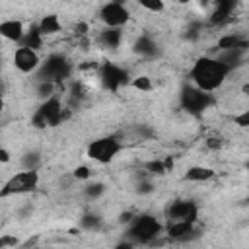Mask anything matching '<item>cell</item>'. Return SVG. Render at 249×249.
Segmentation results:
<instances>
[{
	"instance_id": "cell-23",
	"label": "cell",
	"mask_w": 249,
	"mask_h": 249,
	"mask_svg": "<svg viewBox=\"0 0 249 249\" xmlns=\"http://www.w3.org/2000/svg\"><path fill=\"white\" fill-rule=\"evenodd\" d=\"M105 191H107L105 183H101V181H93V183H88V185L84 187V196H86L88 200H97L99 196L105 195Z\"/></svg>"
},
{
	"instance_id": "cell-6",
	"label": "cell",
	"mask_w": 249,
	"mask_h": 249,
	"mask_svg": "<svg viewBox=\"0 0 249 249\" xmlns=\"http://www.w3.org/2000/svg\"><path fill=\"white\" fill-rule=\"evenodd\" d=\"M123 150V142L119 140V136L115 134H109V136H101V138H95L88 144V158L97 161V163H109L113 161L119 152Z\"/></svg>"
},
{
	"instance_id": "cell-24",
	"label": "cell",
	"mask_w": 249,
	"mask_h": 249,
	"mask_svg": "<svg viewBox=\"0 0 249 249\" xmlns=\"http://www.w3.org/2000/svg\"><path fill=\"white\" fill-rule=\"evenodd\" d=\"M41 165V154L39 152H25L21 156V167L23 169H39Z\"/></svg>"
},
{
	"instance_id": "cell-28",
	"label": "cell",
	"mask_w": 249,
	"mask_h": 249,
	"mask_svg": "<svg viewBox=\"0 0 249 249\" xmlns=\"http://www.w3.org/2000/svg\"><path fill=\"white\" fill-rule=\"evenodd\" d=\"M130 84H132V88H136V89H140V91H150V89H152V82H150L148 76H138V78H134Z\"/></svg>"
},
{
	"instance_id": "cell-3",
	"label": "cell",
	"mask_w": 249,
	"mask_h": 249,
	"mask_svg": "<svg viewBox=\"0 0 249 249\" xmlns=\"http://www.w3.org/2000/svg\"><path fill=\"white\" fill-rule=\"evenodd\" d=\"M74 72V64L70 62V58L62 53H51L41 66L37 68V82H53V84H60L64 80H68Z\"/></svg>"
},
{
	"instance_id": "cell-21",
	"label": "cell",
	"mask_w": 249,
	"mask_h": 249,
	"mask_svg": "<svg viewBox=\"0 0 249 249\" xmlns=\"http://www.w3.org/2000/svg\"><path fill=\"white\" fill-rule=\"evenodd\" d=\"M80 228L84 231H89V233H95L103 228V218L97 214V212H86L82 214L80 218Z\"/></svg>"
},
{
	"instance_id": "cell-9",
	"label": "cell",
	"mask_w": 249,
	"mask_h": 249,
	"mask_svg": "<svg viewBox=\"0 0 249 249\" xmlns=\"http://www.w3.org/2000/svg\"><path fill=\"white\" fill-rule=\"evenodd\" d=\"M175 220H185V222H195L198 220V204L191 198H177L171 200L165 208V222H175Z\"/></svg>"
},
{
	"instance_id": "cell-1",
	"label": "cell",
	"mask_w": 249,
	"mask_h": 249,
	"mask_svg": "<svg viewBox=\"0 0 249 249\" xmlns=\"http://www.w3.org/2000/svg\"><path fill=\"white\" fill-rule=\"evenodd\" d=\"M231 70L218 58V56H200L195 60L189 76L195 86L206 91H216L226 82Z\"/></svg>"
},
{
	"instance_id": "cell-35",
	"label": "cell",
	"mask_w": 249,
	"mask_h": 249,
	"mask_svg": "<svg viewBox=\"0 0 249 249\" xmlns=\"http://www.w3.org/2000/svg\"><path fill=\"white\" fill-rule=\"evenodd\" d=\"M0 160H2V163H6V161L10 160V152H8L6 148H2V150H0Z\"/></svg>"
},
{
	"instance_id": "cell-33",
	"label": "cell",
	"mask_w": 249,
	"mask_h": 249,
	"mask_svg": "<svg viewBox=\"0 0 249 249\" xmlns=\"http://www.w3.org/2000/svg\"><path fill=\"white\" fill-rule=\"evenodd\" d=\"M132 218H134V214H132V212H123V214H121V218H119V222H121V224H130V222H132Z\"/></svg>"
},
{
	"instance_id": "cell-37",
	"label": "cell",
	"mask_w": 249,
	"mask_h": 249,
	"mask_svg": "<svg viewBox=\"0 0 249 249\" xmlns=\"http://www.w3.org/2000/svg\"><path fill=\"white\" fill-rule=\"evenodd\" d=\"M113 2H119V4H124L126 0H113Z\"/></svg>"
},
{
	"instance_id": "cell-17",
	"label": "cell",
	"mask_w": 249,
	"mask_h": 249,
	"mask_svg": "<svg viewBox=\"0 0 249 249\" xmlns=\"http://www.w3.org/2000/svg\"><path fill=\"white\" fill-rule=\"evenodd\" d=\"M230 49H245L249 51V39H245L239 33H228L218 39V51H230Z\"/></svg>"
},
{
	"instance_id": "cell-39",
	"label": "cell",
	"mask_w": 249,
	"mask_h": 249,
	"mask_svg": "<svg viewBox=\"0 0 249 249\" xmlns=\"http://www.w3.org/2000/svg\"><path fill=\"white\" fill-rule=\"evenodd\" d=\"M245 167H247V173H249V161H247V165H245Z\"/></svg>"
},
{
	"instance_id": "cell-10",
	"label": "cell",
	"mask_w": 249,
	"mask_h": 249,
	"mask_svg": "<svg viewBox=\"0 0 249 249\" xmlns=\"http://www.w3.org/2000/svg\"><path fill=\"white\" fill-rule=\"evenodd\" d=\"M99 19L107 25V27H123L128 23L130 19V12L124 4H119V2H113L109 0L107 4L101 6L99 10Z\"/></svg>"
},
{
	"instance_id": "cell-7",
	"label": "cell",
	"mask_w": 249,
	"mask_h": 249,
	"mask_svg": "<svg viewBox=\"0 0 249 249\" xmlns=\"http://www.w3.org/2000/svg\"><path fill=\"white\" fill-rule=\"evenodd\" d=\"M39 185V171L37 169H23V171H18L14 173L2 187L0 191V196L6 198V196H16V195H27V193H33Z\"/></svg>"
},
{
	"instance_id": "cell-14",
	"label": "cell",
	"mask_w": 249,
	"mask_h": 249,
	"mask_svg": "<svg viewBox=\"0 0 249 249\" xmlns=\"http://www.w3.org/2000/svg\"><path fill=\"white\" fill-rule=\"evenodd\" d=\"M132 51L142 56V58H158L160 56V45L156 43V39H152L150 35H140L136 41H134V47Z\"/></svg>"
},
{
	"instance_id": "cell-26",
	"label": "cell",
	"mask_w": 249,
	"mask_h": 249,
	"mask_svg": "<svg viewBox=\"0 0 249 249\" xmlns=\"http://www.w3.org/2000/svg\"><path fill=\"white\" fill-rule=\"evenodd\" d=\"M138 4H140L144 10L154 12V14H160V12H163V8H165V2H163V0H138Z\"/></svg>"
},
{
	"instance_id": "cell-19",
	"label": "cell",
	"mask_w": 249,
	"mask_h": 249,
	"mask_svg": "<svg viewBox=\"0 0 249 249\" xmlns=\"http://www.w3.org/2000/svg\"><path fill=\"white\" fill-rule=\"evenodd\" d=\"M216 175V171L212 167H204V165H193L187 169L185 173V179L191 181V183H204V181H210L212 177Z\"/></svg>"
},
{
	"instance_id": "cell-34",
	"label": "cell",
	"mask_w": 249,
	"mask_h": 249,
	"mask_svg": "<svg viewBox=\"0 0 249 249\" xmlns=\"http://www.w3.org/2000/svg\"><path fill=\"white\" fill-rule=\"evenodd\" d=\"M86 31H88V25L86 23H78L76 25V33L78 35H86Z\"/></svg>"
},
{
	"instance_id": "cell-40",
	"label": "cell",
	"mask_w": 249,
	"mask_h": 249,
	"mask_svg": "<svg viewBox=\"0 0 249 249\" xmlns=\"http://www.w3.org/2000/svg\"><path fill=\"white\" fill-rule=\"evenodd\" d=\"M247 202H249V198H247Z\"/></svg>"
},
{
	"instance_id": "cell-32",
	"label": "cell",
	"mask_w": 249,
	"mask_h": 249,
	"mask_svg": "<svg viewBox=\"0 0 249 249\" xmlns=\"http://www.w3.org/2000/svg\"><path fill=\"white\" fill-rule=\"evenodd\" d=\"M222 144H224V142H222L220 136H210V138L206 140V148H208V150H220Z\"/></svg>"
},
{
	"instance_id": "cell-25",
	"label": "cell",
	"mask_w": 249,
	"mask_h": 249,
	"mask_svg": "<svg viewBox=\"0 0 249 249\" xmlns=\"http://www.w3.org/2000/svg\"><path fill=\"white\" fill-rule=\"evenodd\" d=\"M144 169L150 171L152 175H163L165 171H169L167 165H165V160H163V161H161V160H152V161H148V163L144 165Z\"/></svg>"
},
{
	"instance_id": "cell-4",
	"label": "cell",
	"mask_w": 249,
	"mask_h": 249,
	"mask_svg": "<svg viewBox=\"0 0 249 249\" xmlns=\"http://www.w3.org/2000/svg\"><path fill=\"white\" fill-rule=\"evenodd\" d=\"M216 103V97L212 91L200 89L198 86H183L179 93V105L183 111H187L193 117H200L206 109H210Z\"/></svg>"
},
{
	"instance_id": "cell-5",
	"label": "cell",
	"mask_w": 249,
	"mask_h": 249,
	"mask_svg": "<svg viewBox=\"0 0 249 249\" xmlns=\"http://www.w3.org/2000/svg\"><path fill=\"white\" fill-rule=\"evenodd\" d=\"M64 109H62V101L56 95H51L47 99H43V103L37 107V111L31 117V124L35 128H47V126H56L64 121Z\"/></svg>"
},
{
	"instance_id": "cell-20",
	"label": "cell",
	"mask_w": 249,
	"mask_h": 249,
	"mask_svg": "<svg viewBox=\"0 0 249 249\" xmlns=\"http://www.w3.org/2000/svg\"><path fill=\"white\" fill-rule=\"evenodd\" d=\"M43 37H45V35L41 33L39 23H33V25L25 31V35H23V39H21L19 45H25V47H31V49L39 51V49L43 47Z\"/></svg>"
},
{
	"instance_id": "cell-18",
	"label": "cell",
	"mask_w": 249,
	"mask_h": 249,
	"mask_svg": "<svg viewBox=\"0 0 249 249\" xmlns=\"http://www.w3.org/2000/svg\"><path fill=\"white\" fill-rule=\"evenodd\" d=\"M245 49H230V51H218V58L230 68V70H233V68H239L241 64H243V56H245Z\"/></svg>"
},
{
	"instance_id": "cell-22",
	"label": "cell",
	"mask_w": 249,
	"mask_h": 249,
	"mask_svg": "<svg viewBox=\"0 0 249 249\" xmlns=\"http://www.w3.org/2000/svg\"><path fill=\"white\" fill-rule=\"evenodd\" d=\"M39 29H41V33H43V35L58 33V31H60L58 16H56V14H47V16H43V19L39 21Z\"/></svg>"
},
{
	"instance_id": "cell-31",
	"label": "cell",
	"mask_w": 249,
	"mask_h": 249,
	"mask_svg": "<svg viewBox=\"0 0 249 249\" xmlns=\"http://www.w3.org/2000/svg\"><path fill=\"white\" fill-rule=\"evenodd\" d=\"M183 37H185L187 41H196V39L200 37V27H198V25H191V27L183 33Z\"/></svg>"
},
{
	"instance_id": "cell-11",
	"label": "cell",
	"mask_w": 249,
	"mask_h": 249,
	"mask_svg": "<svg viewBox=\"0 0 249 249\" xmlns=\"http://www.w3.org/2000/svg\"><path fill=\"white\" fill-rule=\"evenodd\" d=\"M14 66L23 72V74H31V72H37V68L41 66V58H39V53L31 47H25V45H19L14 53Z\"/></svg>"
},
{
	"instance_id": "cell-2",
	"label": "cell",
	"mask_w": 249,
	"mask_h": 249,
	"mask_svg": "<svg viewBox=\"0 0 249 249\" xmlns=\"http://www.w3.org/2000/svg\"><path fill=\"white\" fill-rule=\"evenodd\" d=\"M165 226L154 216V214H136L132 218V222L128 224L124 235L128 241H132L134 245H152L156 243V239L165 231Z\"/></svg>"
},
{
	"instance_id": "cell-29",
	"label": "cell",
	"mask_w": 249,
	"mask_h": 249,
	"mask_svg": "<svg viewBox=\"0 0 249 249\" xmlns=\"http://www.w3.org/2000/svg\"><path fill=\"white\" fill-rule=\"evenodd\" d=\"M233 123H235L237 126H241V128H247V126H249V109H245V111H241L239 115H235V117H233Z\"/></svg>"
},
{
	"instance_id": "cell-36",
	"label": "cell",
	"mask_w": 249,
	"mask_h": 249,
	"mask_svg": "<svg viewBox=\"0 0 249 249\" xmlns=\"http://www.w3.org/2000/svg\"><path fill=\"white\" fill-rule=\"evenodd\" d=\"M241 91H243V93H245V95L249 97V82H247V84H243V88H241Z\"/></svg>"
},
{
	"instance_id": "cell-30",
	"label": "cell",
	"mask_w": 249,
	"mask_h": 249,
	"mask_svg": "<svg viewBox=\"0 0 249 249\" xmlns=\"http://www.w3.org/2000/svg\"><path fill=\"white\" fill-rule=\"evenodd\" d=\"M72 177L74 179H89L91 177V171H89V167H86V165H80V167H76L74 171H72Z\"/></svg>"
},
{
	"instance_id": "cell-13",
	"label": "cell",
	"mask_w": 249,
	"mask_h": 249,
	"mask_svg": "<svg viewBox=\"0 0 249 249\" xmlns=\"http://www.w3.org/2000/svg\"><path fill=\"white\" fill-rule=\"evenodd\" d=\"M239 2H241V0H212L214 10H212V14H210V23H214V25L226 23V21L231 18V14L237 10Z\"/></svg>"
},
{
	"instance_id": "cell-27",
	"label": "cell",
	"mask_w": 249,
	"mask_h": 249,
	"mask_svg": "<svg viewBox=\"0 0 249 249\" xmlns=\"http://www.w3.org/2000/svg\"><path fill=\"white\" fill-rule=\"evenodd\" d=\"M54 86L56 84H53V82H37V95L41 99H47V97L54 95Z\"/></svg>"
},
{
	"instance_id": "cell-16",
	"label": "cell",
	"mask_w": 249,
	"mask_h": 249,
	"mask_svg": "<svg viewBox=\"0 0 249 249\" xmlns=\"http://www.w3.org/2000/svg\"><path fill=\"white\" fill-rule=\"evenodd\" d=\"M97 41L105 49H117L123 41V27H103L97 35Z\"/></svg>"
},
{
	"instance_id": "cell-15",
	"label": "cell",
	"mask_w": 249,
	"mask_h": 249,
	"mask_svg": "<svg viewBox=\"0 0 249 249\" xmlns=\"http://www.w3.org/2000/svg\"><path fill=\"white\" fill-rule=\"evenodd\" d=\"M0 33L2 37H6L8 41H14V43H21L23 35H25V29H23V23L19 19H6L0 23Z\"/></svg>"
},
{
	"instance_id": "cell-8",
	"label": "cell",
	"mask_w": 249,
	"mask_h": 249,
	"mask_svg": "<svg viewBox=\"0 0 249 249\" xmlns=\"http://www.w3.org/2000/svg\"><path fill=\"white\" fill-rule=\"evenodd\" d=\"M97 74H99L101 86L105 89H109V91H119L123 86L128 84V78H130L128 72L123 66L115 64V62H103L99 66V72Z\"/></svg>"
},
{
	"instance_id": "cell-38",
	"label": "cell",
	"mask_w": 249,
	"mask_h": 249,
	"mask_svg": "<svg viewBox=\"0 0 249 249\" xmlns=\"http://www.w3.org/2000/svg\"><path fill=\"white\" fill-rule=\"evenodd\" d=\"M175 2H191V0H175Z\"/></svg>"
},
{
	"instance_id": "cell-12",
	"label": "cell",
	"mask_w": 249,
	"mask_h": 249,
	"mask_svg": "<svg viewBox=\"0 0 249 249\" xmlns=\"http://www.w3.org/2000/svg\"><path fill=\"white\" fill-rule=\"evenodd\" d=\"M165 235L171 241H187L191 239L193 233H196L195 230V222H185V220H175V222H165Z\"/></svg>"
}]
</instances>
